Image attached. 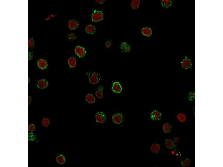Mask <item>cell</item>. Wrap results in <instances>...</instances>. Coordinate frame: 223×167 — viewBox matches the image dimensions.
<instances>
[{"label": "cell", "instance_id": "6da1fadb", "mask_svg": "<svg viewBox=\"0 0 223 167\" xmlns=\"http://www.w3.org/2000/svg\"><path fill=\"white\" fill-rule=\"evenodd\" d=\"M86 74L88 76L89 82L93 84H97L101 78L100 75L95 72H87Z\"/></svg>", "mask_w": 223, "mask_h": 167}, {"label": "cell", "instance_id": "7a4b0ae2", "mask_svg": "<svg viewBox=\"0 0 223 167\" xmlns=\"http://www.w3.org/2000/svg\"><path fill=\"white\" fill-rule=\"evenodd\" d=\"M103 14L102 12L95 10L92 14V20L94 22H99L103 20Z\"/></svg>", "mask_w": 223, "mask_h": 167}, {"label": "cell", "instance_id": "3957f363", "mask_svg": "<svg viewBox=\"0 0 223 167\" xmlns=\"http://www.w3.org/2000/svg\"><path fill=\"white\" fill-rule=\"evenodd\" d=\"M112 121L115 124H120L123 122L124 118L122 114L116 113L112 117Z\"/></svg>", "mask_w": 223, "mask_h": 167}, {"label": "cell", "instance_id": "277c9868", "mask_svg": "<svg viewBox=\"0 0 223 167\" xmlns=\"http://www.w3.org/2000/svg\"><path fill=\"white\" fill-rule=\"evenodd\" d=\"M74 52L79 58H82L85 55L86 51L83 47L77 46L74 49Z\"/></svg>", "mask_w": 223, "mask_h": 167}, {"label": "cell", "instance_id": "5b68a950", "mask_svg": "<svg viewBox=\"0 0 223 167\" xmlns=\"http://www.w3.org/2000/svg\"><path fill=\"white\" fill-rule=\"evenodd\" d=\"M95 118L96 121L98 123H102L105 122L106 117V115L102 112H100L96 114Z\"/></svg>", "mask_w": 223, "mask_h": 167}, {"label": "cell", "instance_id": "8992f818", "mask_svg": "<svg viewBox=\"0 0 223 167\" xmlns=\"http://www.w3.org/2000/svg\"><path fill=\"white\" fill-rule=\"evenodd\" d=\"M120 49L122 53H128L131 50V46L127 43L122 42L121 44Z\"/></svg>", "mask_w": 223, "mask_h": 167}, {"label": "cell", "instance_id": "52a82bcc", "mask_svg": "<svg viewBox=\"0 0 223 167\" xmlns=\"http://www.w3.org/2000/svg\"><path fill=\"white\" fill-rule=\"evenodd\" d=\"M112 89L113 91L117 93H121L122 90V87L120 83L118 82H116L113 84Z\"/></svg>", "mask_w": 223, "mask_h": 167}, {"label": "cell", "instance_id": "ba28073f", "mask_svg": "<svg viewBox=\"0 0 223 167\" xmlns=\"http://www.w3.org/2000/svg\"><path fill=\"white\" fill-rule=\"evenodd\" d=\"M182 66L185 69H188L191 67L192 65V63L191 60L185 57V58L181 62Z\"/></svg>", "mask_w": 223, "mask_h": 167}, {"label": "cell", "instance_id": "9c48e42d", "mask_svg": "<svg viewBox=\"0 0 223 167\" xmlns=\"http://www.w3.org/2000/svg\"><path fill=\"white\" fill-rule=\"evenodd\" d=\"M150 116L152 119L153 120H160L161 113L155 110L152 112Z\"/></svg>", "mask_w": 223, "mask_h": 167}, {"label": "cell", "instance_id": "30bf717a", "mask_svg": "<svg viewBox=\"0 0 223 167\" xmlns=\"http://www.w3.org/2000/svg\"><path fill=\"white\" fill-rule=\"evenodd\" d=\"M68 25L70 30H74L77 28L79 26V24L76 20H71L69 21Z\"/></svg>", "mask_w": 223, "mask_h": 167}, {"label": "cell", "instance_id": "8fae6325", "mask_svg": "<svg viewBox=\"0 0 223 167\" xmlns=\"http://www.w3.org/2000/svg\"><path fill=\"white\" fill-rule=\"evenodd\" d=\"M48 85V83L47 81L45 79H42L38 81L37 86L39 88L43 89L47 87Z\"/></svg>", "mask_w": 223, "mask_h": 167}, {"label": "cell", "instance_id": "7c38bea8", "mask_svg": "<svg viewBox=\"0 0 223 167\" xmlns=\"http://www.w3.org/2000/svg\"><path fill=\"white\" fill-rule=\"evenodd\" d=\"M85 31L89 34H94L95 32L96 28L95 26L92 25H89L86 27Z\"/></svg>", "mask_w": 223, "mask_h": 167}, {"label": "cell", "instance_id": "4fadbf2b", "mask_svg": "<svg viewBox=\"0 0 223 167\" xmlns=\"http://www.w3.org/2000/svg\"><path fill=\"white\" fill-rule=\"evenodd\" d=\"M38 65L39 68L42 70H44L47 68L48 64L45 60L41 59L39 60Z\"/></svg>", "mask_w": 223, "mask_h": 167}, {"label": "cell", "instance_id": "5bb4252c", "mask_svg": "<svg viewBox=\"0 0 223 167\" xmlns=\"http://www.w3.org/2000/svg\"><path fill=\"white\" fill-rule=\"evenodd\" d=\"M142 33L144 35L147 37L150 36L152 34V31L151 28L145 27L142 30Z\"/></svg>", "mask_w": 223, "mask_h": 167}, {"label": "cell", "instance_id": "9a60e30c", "mask_svg": "<svg viewBox=\"0 0 223 167\" xmlns=\"http://www.w3.org/2000/svg\"><path fill=\"white\" fill-rule=\"evenodd\" d=\"M151 151L155 153H158L160 150V145L158 144L154 143L150 147Z\"/></svg>", "mask_w": 223, "mask_h": 167}, {"label": "cell", "instance_id": "2e32d148", "mask_svg": "<svg viewBox=\"0 0 223 167\" xmlns=\"http://www.w3.org/2000/svg\"><path fill=\"white\" fill-rule=\"evenodd\" d=\"M103 87L100 86L98 88V89L95 92L96 96L99 98H101L103 97Z\"/></svg>", "mask_w": 223, "mask_h": 167}, {"label": "cell", "instance_id": "e0dca14e", "mask_svg": "<svg viewBox=\"0 0 223 167\" xmlns=\"http://www.w3.org/2000/svg\"><path fill=\"white\" fill-rule=\"evenodd\" d=\"M86 100L89 104H92L95 102V98L92 94H89L86 97Z\"/></svg>", "mask_w": 223, "mask_h": 167}, {"label": "cell", "instance_id": "ac0fdd59", "mask_svg": "<svg viewBox=\"0 0 223 167\" xmlns=\"http://www.w3.org/2000/svg\"><path fill=\"white\" fill-rule=\"evenodd\" d=\"M76 63V60L75 58L71 57L69 58L68 61L69 66L71 68H73L75 67Z\"/></svg>", "mask_w": 223, "mask_h": 167}, {"label": "cell", "instance_id": "d6986e66", "mask_svg": "<svg viewBox=\"0 0 223 167\" xmlns=\"http://www.w3.org/2000/svg\"><path fill=\"white\" fill-rule=\"evenodd\" d=\"M161 3L162 6L167 8L171 6L172 1L170 0H162Z\"/></svg>", "mask_w": 223, "mask_h": 167}, {"label": "cell", "instance_id": "ffe728a7", "mask_svg": "<svg viewBox=\"0 0 223 167\" xmlns=\"http://www.w3.org/2000/svg\"><path fill=\"white\" fill-rule=\"evenodd\" d=\"M56 161L59 164H63L65 162V158L63 155L60 154L57 157Z\"/></svg>", "mask_w": 223, "mask_h": 167}, {"label": "cell", "instance_id": "44dd1931", "mask_svg": "<svg viewBox=\"0 0 223 167\" xmlns=\"http://www.w3.org/2000/svg\"><path fill=\"white\" fill-rule=\"evenodd\" d=\"M140 4V1L139 0H133L131 2V6L134 9H137L139 8Z\"/></svg>", "mask_w": 223, "mask_h": 167}, {"label": "cell", "instance_id": "7402d4cb", "mask_svg": "<svg viewBox=\"0 0 223 167\" xmlns=\"http://www.w3.org/2000/svg\"><path fill=\"white\" fill-rule=\"evenodd\" d=\"M165 145L167 148L169 149L172 148H173L174 146L173 141L170 140H166Z\"/></svg>", "mask_w": 223, "mask_h": 167}, {"label": "cell", "instance_id": "603a6c76", "mask_svg": "<svg viewBox=\"0 0 223 167\" xmlns=\"http://www.w3.org/2000/svg\"><path fill=\"white\" fill-rule=\"evenodd\" d=\"M163 129L165 133H169L171 131V127L169 124L165 123L163 126Z\"/></svg>", "mask_w": 223, "mask_h": 167}, {"label": "cell", "instance_id": "cb8c5ba5", "mask_svg": "<svg viewBox=\"0 0 223 167\" xmlns=\"http://www.w3.org/2000/svg\"><path fill=\"white\" fill-rule=\"evenodd\" d=\"M177 118L180 122H184L186 120V117L185 115L183 114L180 113L178 115Z\"/></svg>", "mask_w": 223, "mask_h": 167}, {"label": "cell", "instance_id": "d4e9b609", "mask_svg": "<svg viewBox=\"0 0 223 167\" xmlns=\"http://www.w3.org/2000/svg\"><path fill=\"white\" fill-rule=\"evenodd\" d=\"M190 161L189 159H185L181 161V164L183 166H188L190 164Z\"/></svg>", "mask_w": 223, "mask_h": 167}, {"label": "cell", "instance_id": "484cf974", "mask_svg": "<svg viewBox=\"0 0 223 167\" xmlns=\"http://www.w3.org/2000/svg\"><path fill=\"white\" fill-rule=\"evenodd\" d=\"M42 123L44 127H47L50 124L49 119L47 118H44L42 120Z\"/></svg>", "mask_w": 223, "mask_h": 167}, {"label": "cell", "instance_id": "4316f807", "mask_svg": "<svg viewBox=\"0 0 223 167\" xmlns=\"http://www.w3.org/2000/svg\"><path fill=\"white\" fill-rule=\"evenodd\" d=\"M68 38L69 40L71 41H73L75 40V39L76 38V37L74 33H69V34L68 35Z\"/></svg>", "mask_w": 223, "mask_h": 167}, {"label": "cell", "instance_id": "83f0119b", "mask_svg": "<svg viewBox=\"0 0 223 167\" xmlns=\"http://www.w3.org/2000/svg\"><path fill=\"white\" fill-rule=\"evenodd\" d=\"M112 45V42L111 40H108L105 42V45L107 48H110Z\"/></svg>", "mask_w": 223, "mask_h": 167}, {"label": "cell", "instance_id": "f1b7e54d", "mask_svg": "<svg viewBox=\"0 0 223 167\" xmlns=\"http://www.w3.org/2000/svg\"><path fill=\"white\" fill-rule=\"evenodd\" d=\"M195 93L193 92H191L189 94V99L190 100L192 101L195 98Z\"/></svg>", "mask_w": 223, "mask_h": 167}, {"label": "cell", "instance_id": "f546056e", "mask_svg": "<svg viewBox=\"0 0 223 167\" xmlns=\"http://www.w3.org/2000/svg\"><path fill=\"white\" fill-rule=\"evenodd\" d=\"M34 42L33 40H28V47L31 48L33 47Z\"/></svg>", "mask_w": 223, "mask_h": 167}, {"label": "cell", "instance_id": "4dcf8cb0", "mask_svg": "<svg viewBox=\"0 0 223 167\" xmlns=\"http://www.w3.org/2000/svg\"><path fill=\"white\" fill-rule=\"evenodd\" d=\"M35 127L34 125H31L28 127V130L30 131H33L35 129Z\"/></svg>", "mask_w": 223, "mask_h": 167}, {"label": "cell", "instance_id": "1f68e13d", "mask_svg": "<svg viewBox=\"0 0 223 167\" xmlns=\"http://www.w3.org/2000/svg\"><path fill=\"white\" fill-rule=\"evenodd\" d=\"M173 155H174L176 156H180L179 155H181V153H180L179 151L175 150V151L173 152Z\"/></svg>", "mask_w": 223, "mask_h": 167}, {"label": "cell", "instance_id": "d6a6232c", "mask_svg": "<svg viewBox=\"0 0 223 167\" xmlns=\"http://www.w3.org/2000/svg\"><path fill=\"white\" fill-rule=\"evenodd\" d=\"M95 1L96 2L98 3V4H102V3H104L106 0H95Z\"/></svg>", "mask_w": 223, "mask_h": 167}, {"label": "cell", "instance_id": "836d02e7", "mask_svg": "<svg viewBox=\"0 0 223 167\" xmlns=\"http://www.w3.org/2000/svg\"><path fill=\"white\" fill-rule=\"evenodd\" d=\"M31 98L30 97L28 96V104H30V103H31Z\"/></svg>", "mask_w": 223, "mask_h": 167}]
</instances>
